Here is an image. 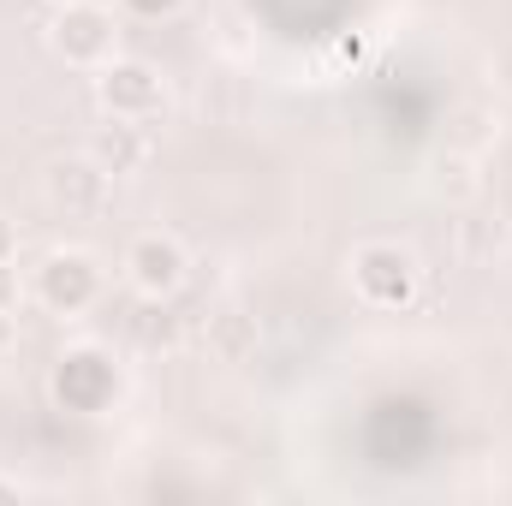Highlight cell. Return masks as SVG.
I'll return each instance as SVG.
<instances>
[{"label": "cell", "instance_id": "1", "mask_svg": "<svg viewBox=\"0 0 512 506\" xmlns=\"http://www.w3.org/2000/svg\"><path fill=\"white\" fill-rule=\"evenodd\" d=\"M137 262H143V268H137L143 286H173V280H179V256L167 251V245H143Z\"/></svg>", "mask_w": 512, "mask_h": 506}]
</instances>
